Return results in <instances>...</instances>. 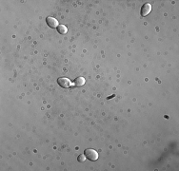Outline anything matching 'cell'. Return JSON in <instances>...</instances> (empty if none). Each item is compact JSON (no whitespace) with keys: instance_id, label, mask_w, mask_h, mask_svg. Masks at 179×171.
Wrapping results in <instances>:
<instances>
[{"instance_id":"obj_1","label":"cell","mask_w":179,"mask_h":171,"mask_svg":"<svg viewBox=\"0 0 179 171\" xmlns=\"http://www.w3.org/2000/svg\"><path fill=\"white\" fill-rule=\"evenodd\" d=\"M84 155L86 156V158L91 160V161H96L98 159V153L97 151H95L94 149L92 148H87L84 151Z\"/></svg>"},{"instance_id":"obj_2","label":"cell","mask_w":179,"mask_h":171,"mask_svg":"<svg viewBox=\"0 0 179 171\" xmlns=\"http://www.w3.org/2000/svg\"><path fill=\"white\" fill-rule=\"evenodd\" d=\"M152 10V6L151 4H144L141 7V10H140V14L141 16H146L151 13Z\"/></svg>"},{"instance_id":"obj_3","label":"cell","mask_w":179,"mask_h":171,"mask_svg":"<svg viewBox=\"0 0 179 171\" xmlns=\"http://www.w3.org/2000/svg\"><path fill=\"white\" fill-rule=\"evenodd\" d=\"M57 83H58V85L60 87H62V88L66 89V88H69V87L71 86V82L69 79H67L65 77H61L59 78L58 80H57Z\"/></svg>"},{"instance_id":"obj_4","label":"cell","mask_w":179,"mask_h":171,"mask_svg":"<svg viewBox=\"0 0 179 171\" xmlns=\"http://www.w3.org/2000/svg\"><path fill=\"white\" fill-rule=\"evenodd\" d=\"M46 22H47V25L50 27V28H57L58 27V22H57V20L55 18L53 17H47V19H46Z\"/></svg>"},{"instance_id":"obj_5","label":"cell","mask_w":179,"mask_h":171,"mask_svg":"<svg viewBox=\"0 0 179 171\" xmlns=\"http://www.w3.org/2000/svg\"><path fill=\"white\" fill-rule=\"evenodd\" d=\"M85 84V79L83 77H77L74 80V85L76 87H81Z\"/></svg>"},{"instance_id":"obj_6","label":"cell","mask_w":179,"mask_h":171,"mask_svg":"<svg viewBox=\"0 0 179 171\" xmlns=\"http://www.w3.org/2000/svg\"><path fill=\"white\" fill-rule=\"evenodd\" d=\"M57 31H58V32H60L61 34H65L67 32V28L66 26H64V25H58Z\"/></svg>"},{"instance_id":"obj_7","label":"cell","mask_w":179,"mask_h":171,"mask_svg":"<svg viewBox=\"0 0 179 171\" xmlns=\"http://www.w3.org/2000/svg\"><path fill=\"white\" fill-rule=\"evenodd\" d=\"M77 160H78V162H80V163H82V162H85V160H86V156H85L84 154H80L79 156H78Z\"/></svg>"}]
</instances>
